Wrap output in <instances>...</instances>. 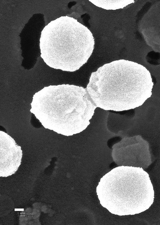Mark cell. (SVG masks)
I'll return each mask as SVG.
<instances>
[{
	"label": "cell",
	"instance_id": "cell-2",
	"mask_svg": "<svg viewBox=\"0 0 160 225\" xmlns=\"http://www.w3.org/2000/svg\"><path fill=\"white\" fill-rule=\"evenodd\" d=\"M30 104V112L45 128L66 136L85 130L97 107L86 89L69 84L44 87Z\"/></svg>",
	"mask_w": 160,
	"mask_h": 225
},
{
	"label": "cell",
	"instance_id": "cell-7",
	"mask_svg": "<svg viewBox=\"0 0 160 225\" xmlns=\"http://www.w3.org/2000/svg\"><path fill=\"white\" fill-rule=\"evenodd\" d=\"M94 5L107 10H115L123 8L134 2L133 0H89Z\"/></svg>",
	"mask_w": 160,
	"mask_h": 225
},
{
	"label": "cell",
	"instance_id": "cell-5",
	"mask_svg": "<svg viewBox=\"0 0 160 225\" xmlns=\"http://www.w3.org/2000/svg\"><path fill=\"white\" fill-rule=\"evenodd\" d=\"M112 156L118 165L147 167L151 162L148 143L140 135L125 137L112 147Z\"/></svg>",
	"mask_w": 160,
	"mask_h": 225
},
{
	"label": "cell",
	"instance_id": "cell-4",
	"mask_svg": "<svg viewBox=\"0 0 160 225\" xmlns=\"http://www.w3.org/2000/svg\"><path fill=\"white\" fill-rule=\"evenodd\" d=\"M96 191L102 206L119 216L144 212L154 198L149 174L139 167L121 165L113 168L100 179Z\"/></svg>",
	"mask_w": 160,
	"mask_h": 225
},
{
	"label": "cell",
	"instance_id": "cell-3",
	"mask_svg": "<svg viewBox=\"0 0 160 225\" xmlns=\"http://www.w3.org/2000/svg\"><path fill=\"white\" fill-rule=\"evenodd\" d=\"M94 44L86 27L73 17L61 16L51 21L41 31L40 56L51 68L74 72L87 62Z\"/></svg>",
	"mask_w": 160,
	"mask_h": 225
},
{
	"label": "cell",
	"instance_id": "cell-6",
	"mask_svg": "<svg viewBox=\"0 0 160 225\" xmlns=\"http://www.w3.org/2000/svg\"><path fill=\"white\" fill-rule=\"evenodd\" d=\"M0 173L6 176L15 173L20 165L22 156L21 146L7 133L0 131Z\"/></svg>",
	"mask_w": 160,
	"mask_h": 225
},
{
	"label": "cell",
	"instance_id": "cell-1",
	"mask_svg": "<svg viewBox=\"0 0 160 225\" xmlns=\"http://www.w3.org/2000/svg\"><path fill=\"white\" fill-rule=\"evenodd\" d=\"M153 85L145 67L121 59L105 64L92 72L86 89L97 107L119 112L142 106L151 97Z\"/></svg>",
	"mask_w": 160,
	"mask_h": 225
}]
</instances>
